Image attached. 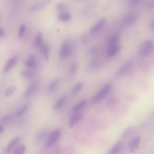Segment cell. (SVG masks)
Returning a JSON list of instances; mask_svg holds the SVG:
<instances>
[{"label":"cell","mask_w":154,"mask_h":154,"mask_svg":"<svg viewBox=\"0 0 154 154\" xmlns=\"http://www.w3.org/2000/svg\"><path fill=\"white\" fill-rule=\"evenodd\" d=\"M111 87V85L110 84L106 85L93 98V102L94 103H96L102 99L109 92Z\"/></svg>","instance_id":"3957f363"},{"label":"cell","mask_w":154,"mask_h":154,"mask_svg":"<svg viewBox=\"0 0 154 154\" xmlns=\"http://www.w3.org/2000/svg\"><path fill=\"white\" fill-rule=\"evenodd\" d=\"M17 90V87L15 86H12L9 87L6 90L4 96L6 97L10 96L14 93Z\"/></svg>","instance_id":"d4e9b609"},{"label":"cell","mask_w":154,"mask_h":154,"mask_svg":"<svg viewBox=\"0 0 154 154\" xmlns=\"http://www.w3.org/2000/svg\"><path fill=\"white\" fill-rule=\"evenodd\" d=\"M19 59L17 55H15L12 57L7 62L4 66L2 72L6 74L9 72L16 64Z\"/></svg>","instance_id":"5b68a950"},{"label":"cell","mask_w":154,"mask_h":154,"mask_svg":"<svg viewBox=\"0 0 154 154\" xmlns=\"http://www.w3.org/2000/svg\"><path fill=\"white\" fill-rule=\"evenodd\" d=\"M59 80L58 79L56 78L53 80L48 85L47 90L48 93H51L52 92L56 89L58 85Z\"/></svg>","instance_id":"d6986e66"},{"label":"cell","mask_w":154,"mask_h":154,"mask_svg":"<svg viewBox=\"0 0 154 154\" xmlns=\"http://www.w3.org/2000/svg\"><path fill=\"white\" fill-rule=\"evenodd\" d=\"M43 40V35L42 33H39L34 43V45L37 47L40 45Z\"/></svg>","instance_id":"484cf974"},{"label":"cell","mask_w":154,"mask_h":154,"mask_svg":"<svg viewBox=\"0 0 154 154\" xmlns=\"http://www.w3.org/2000/svg\"><path fill=\"white\" fill-rule=\"evenodd\" d=\"M24 64L25 66L28 68H34L36 66L34 56L33 55H30L28 59L24 61Z\"/></svg>","instance_id":"5bb4252c"},{"label":"cell","mask_w":154,"mask_h":154,"mask_svg":"<svg viewBox=\"0 0 154 154\" xmlns=\"http://www.w3.org/2000/svg\"><path fill=\"white\" fill-rule=\"evenodd\" d=\"M61 133V131L60 129H57L54 131L47 141L46 143V147H49L53 145L59 138Z\"/></svg>","instance_id":"8992f818"},{"label":"cell","mask_w":154,"mask_h":154,"mask_svg":"<svg viewBox=\"0 0 154 154\" xmlns=\"http://www.w3.org/2000/svg\"><path fill=\"white\" fill-rule=\"evenodd\" d=\"M56 8L58 10H63L66 8V6L63 3H59L56 5Z\"/></svg>","instance_id":"d6a6232c"},{"label":"cell","mask_w":154,"mask_h":154,"mask_svg":"<svg viewBox=\"0 0 154 154\" xmlns=\"http://www.w3.org/2000/svg\"><path fill=\"white\" fill-rule=\"evenodd\" d=\"M38 86V83L37 82H33L25 91L24 93V97L27 98L32 95L37 90Z\"/></svg>","instance_id":"52a82bcc"},{"label":"cell","mask_w":154,"mask_h":154,"mask_svg":"<svg viewBox=\"0 0 154 154\" xmlns=\"http://www.w3.org/2000/svg\"><path fill=\"white\" fill-rule=\"evenodd\" d=\"M120 40V37L118 35L116 34L112 36L110 39L108 44V47L118 44Z\"/></svg>","instance_id":"44dd1931"},{"label":"cell","mask_w":154,"mask_h":154,"mask_svg":"<svg viewBox=\"0 0 154 154\" xmlns=\"http://www.w3.org/2000/svg\"><path fill=\"white\" fill-rule=\"evenodd\" d=\"M4 128L2 126H0V134L2 133L4 131Z\"/></svg>","instance_id":"d590c367"},{"label":"cell","mask_w":154,"mask_h":154,"mask_svg":"<svg viewBox=\"0 0 154 154\" xmlns=\"http://www.w3.org/2000/svg\"><path fill=\"white\" fill-rule=\"evenodd\" d=\"M106 21L105 18L101 19L91 28L90 32L94 33L99 31L105 24Z\"/></svg>","instance_id":"7c38bea8"},{"label":"cell","mask_w":154,"mask_h":154,"mask_svg":"<svg viewBox=\"0 0 154 154\" xmlns=\"http://www.w3.org/2000/svg\"><path fill=\"white\" fill-rule=\"evenodd\" d=\"M140 140V138L138 136L135 137L131 140L129 144V147L131 152H134L138 148Z\"/></svg>","instance_id":"9c48e42d"},{"label":"cell","mask_w":154,"mask_h":154,"mask_svg":"<svg viewBox=\"0 0 154 154\" xmlns=\"http://www.w3.org/2000/svg\"><path fill=\"white\" fill-rule=\"evenodd\" d=\"M25 150V146L24 145H21L16 149L14 154H23Z\"/></svg>","instance_id":"f1b7e54d"},{"label":"cell","mask_w":154,"mask_h":154,"mask_svg":"<svg viewBox=\"0 0 154 154\" xmlns=\"http://www.w3.org/2000/svg\"><path fill=\"white\" fill-rule=\"evenodd\" d=\"M72 51V47L71 42L67 40L62 44L60 52V56L62 59L67 58Z\"/></svg>","instance_id":"7a4b0ae2"},{"label":"cell","mask_w":154,"mask_h":154,"mask_svg":"<svg viewBox=\"0 0 154 154\" xmlns=\"http://www.w3.org/2000/svg\"><path fill=\"white\" fill-rule=\"evenodd\" d=\"M13 115L12 114H9L5 115L2 118L1 120V122L4 123L8 122L11 120L13 117Z\"/></svg>","instance_id":"f546056e"},{"label":"cell","mask_w":154,"mask_h":154,"mask_svg":"<svg viewBox=\"0 0 154 154\" xmlns=\"http://www.w3.org/2000/svg\"><path fill=\"white\" fill-rule=\"evenodd\" d=\"M58 19L61 21L67 22L71 19V17L70 14L68 13H60L58 16Z\"/></svg>","instance_id":"603a6c76"},{"label":"cell","mask_w":154,"mask_h":154,"mask_svg":"<svg viewBox=\"0 0 154 154\" xmlns=\"http://www.w3.org/2000/svg\"><path fill=\"white\" fill-rule=\"evenodd\" d=\"M138 17V14L134 12L127 14L124 17L123 22L126 26H130L134 24Z\"/></svg>","instance_id":"277c9868"},{"label":"cell","mask_w":154,"mask_h":154,"mask_svg":"<svg viewBox=\"0 0 154 154\" xmlns=\"http://www.w3.org/2000/svg\"><path fill=\"white\" fill-rule=\"evenodd\" d=\"M5 33L4 30L1 28L0 27V37L4 36Z\"/></svg>","instance_id":"836d02e7"},{"label":"cell","mask_w":154,"mask_h":154,"mask_svg":"<svg viewBox=\"0 0 154 154\" xmlns=\"http://www.w3.org/2000/svg\"><path fill=\"white\" fill-rule=\"evenodd\" d=\"M121 46L119 44L108 47L107 54L110 57L115 55L120 50Z\"/></svg>","instance_id":"2e32d148"},{"label":"cell","mask_w":154,"mask_h":154,"mask_svg":"<svg viewBox=\"0 0 154 154\" xmlns=\"http://www.w3.org/2000/svg\"><path fill=\"white\" fill-rule=\"evenodd\" d=\"M98 48L97 46H93L91 48L89 51V53L91 55H94L98 52Z\"/></svg>","instance_id":"1f68e13d"},{"label":"cell","mask_w":154,"mask_h":154,"mask_svg":"<svg viewBox=\"0 0 154 154\" xmlns=\"http://www.w3.org/2000/svg\"><path fill=\"white\" fill-rule=\"evenodd\" d=\"M29 105V103L25 104L18 111L16 114V115L20 116L24 114L28 111Z\"/></svg>","instance_id":"7402d4cb"},{"label":"cell","mask_w":154,"mask_h":154,"mask_svg":"<svg viewBox=\"0 0 154 154\" xmlns=\"http://www.w3.org/2000/svg\"><path fill=\"white\" fill-rule=\"evenodd\" d=\"M122 145V142H117L111 148L108 154H118L120 151Z\"/></svg>","instance_id":"e0dca14e"},{"label":"cell","mask_w":154,"mask_h":154,"mask_svg":"<svg viewBox=\"0 0 154 154\" xmlns=\"http://www.w3.org/2000/svg\"><path fill=\"white\" fill-rule=\"evenodd\" d=\"M147 6L149 8H152L154 6V1H150L147 4Z\"/></svg>","instance_id":"e575fe53"},{"label":"cell","mask_w":154,"mask_h":154,"mask_svg":"<svg viewBox=\"0 0 154 154\" xmlns=\"http://www.w3.org/2000/svg\"><path fill=\"white\" fill-rule=\"evenodd\" d=\"M78 69V65L76 63H73L70 68L68 75V78H71L75 76Z\"/></svg>","instance_id":"ffe728a7"},{"label":"cell","mask_w":154,"mask_h":154,"mask_svg":"<svg viewBox=\"0 0 154 154\" xmlns=\"http://www.w3.org/2000/svg\"><path fill=\"white\" fill-rule=\"evenodd\" d=\"M66 98L65 95L61 97L55 104L53 107L54 109L57 110L60 108L65 103Z\"/></svg>","instance_id":"ac0fdd59"},{"label":"cell","mask_w":154,"mask_h":154,"mask_svg":"<svg viewBox=\"0 0 154 154\" xmlns=\"http://www.w3.org/2000/svg\"><path fill=\"white\" fill-rule=\"evenodd\" d=\"M153 44L150 40H147L142 43L138 49V53L142 58H146L151 54L153 51Z\"/></svg>","instance_id":"6da1fadb"},{"label":"cell","mask_w":154,"mask_h":154,"mask_svg":"<svg viewBox=\"0 0 154 154\" xmlns=\"http://www.w3.org/2000/svg\"><path fill=\"white\" fill-rule=\"evenodd\" d=\"M87 104V101L86 100L81 101L74 107L72 109L73 111L76 112L79 111L85 106Z\"/></svg>","instance_id":"cb8c5ba5"},{"label":"cell","mask_w":154,"mask_h":154,"mask_svg":"<svg viewBox=\"0 0 154 154\" xmlns=\"http://www.w3.org/2000/svg\"><path fill=\"white\" fill-rule=\"evenodd\" d=\"M41 51L46 61L49 59V55L50 52V48L49 45L46 43L42 44L40 46Z\"/></svg>","instance_id":"9a60e30c"},{"label":"cell","mask_w":154,"mask_h":154,"mask_svg":"<svg viewBox=\"0 0 154 154\" xmlns=\"http://www.w3.org/2000/svg\"><path fill=\"white\" fill-rule=\"evenodd\" d=\"M25 27L24 25H22L20 27L18 33L19 37H22L25 34Z\"/></svg>","instance_id":"4dcf8cb0"},{"label":"cell","mask_w":154,"mask_h":154,"mask_svg":"<svg viewBox=\"0 0 154 154\" xmlns=\"http://www.w3.org/2000/svg\"><path fill=\"white\" fill-rule=\"evenodd\" d=\"M49 2V1H44L33 5L30 7L29 10L30 12L39 11L44 8Z\"/></svg>","instance_id":"4fadbf2b"},{"label":"cell","mask_w":154,"mask_h":154,"mask_svg":"<svg viewBox=\"0 0 154 154\" xmlns=\"http://www.w3.org/2000/svg\"><path fill=\"white\" fill-rule=\"evenodd\" d=\"M150 27L151 28H153V21L150 24Z\"/></svg>","instance_id":"8d00e7d4"},{"label":"cell","mask_w":154,"mask_h":154,"mask_svg":"<svg viewBox=\"0 0 154 154\" xmlns=\"http://www.w3.org/2000/svg\"><path fill=\"white\" fill-rule=\"evenodd\" d=\"M83 85V83L82 82H80L77 84L73 89L72 93L74 95L78 93L82 89Z\"/></svg>","instance_id":"83f0119b"},{"label":"cell","mask_w":154,"mask_h":154,"mask_svg":"<svg viewBox=\"0 0 154 154\" xmlns=\"http://www.w3.org/2000/svg\"><path fill=\"white\" fill-rule=\"evenodd\" d=\"M21 74L24 78L28 79L32 78L34 76L32 72L28 70H22L21 72Z\"/></svg>","instance_id":"4316f807"},{"label":"cell","mask_w":154,"mask_h":154,"mask_svg":"<svg viewBox=\"0 0 154 154\" xmlns=\"http://www.w3.org/2000/svg\"><path fill=\"white\" fill-rule=\"evenodd\" d=\"M20 138L17 137L13 139L9 144L6 149V152L7 154L10 153L20 140Z\"/></svg>","instance_id":"8fae6325"},{"label":"cell","mask_w":154,"mask_h":154,"mask_svg":"<svg viewBox=\"0 0 154 154\" xmlns=\"http://www.w3.org/2000/svg\"><path fill=\"white\" fill-rule=\"evenodd\" d=\"M132 62L129 61L124 64L119 70L116 76V78H119L123 75L131 67Z\"/></svg>","instance_id":"30bf717a"},{"label":"cell","mask_w":154,"mask_h":154,"mask_svg":"<svg viewBox=\"0 0 154 154\" xmlns=\"http://www.w3.org/2000/svg\"><path fill=\"white\" fill-rule=\"evenodd\" d=\"M83 117V114L80 113L73 115L70 118L69 122V126L70 128L73 127L80 121Z\"/></svg>","instance_id":"ba28073f"}]
</instances>
